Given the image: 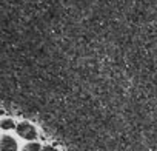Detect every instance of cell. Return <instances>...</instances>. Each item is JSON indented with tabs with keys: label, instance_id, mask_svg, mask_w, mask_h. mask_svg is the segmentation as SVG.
Masks as SVG:
<instances>
[{
	"label": "cell",
	"instance_id": "cell-1",
	"mask_svg": "<svg viewBox=\"0 0 157 151\" xmlns=\"http://www.w3.org/2000/svg\"><path fill=\"white\" fill-rule=\"evenodd\" d=\"M17 133H19L20 137H23V139H26V140H33V139L37 137V131H36V128H34L31 123H26V122L19 123V126H17Z\"/></svg>",
	"mask_w": 157,
	"mask_h": 151
},
{
	"label": "cell",
	"instance_id": "cell-2",
	"mask_svg": "<svg viewBox=\"0 0 157 151\" xmlns=\"http://www.w3.org/2000/svg\"><path fill=\"white\" fill-rule=\"evenodd\" d=\"M0 145H2V151H17V142L11 136H3Z\"/></svg>",
	"mask_w": 157,
	"mask_h": 151
},
{
	"label": "cell",
	"instance_id": "cell-3",
	"mask_svg": "<svg viewBox=\"0 0 157 151\" xmlns=\"http://www.w3.org/2000/svg\"><path fill=\"white\" fill-rule=\"evenodd\" d=\"M2 128H3V130H11V128H14V120H13V119H3V120H2Z\"/></svg>",
	"mask_w": 157,
	"mask_h": 151
},
{
	"label": "cell",
	"instance_id": "cell-4",
	"mask_svg": "<svg viewBox=\"0 0 157 151\" xmlns=\"http://www.w3.org/2000/svg\"><path fill=\"white\" fill-rule=\"evenodd\" d=\"M40 145L39 143H28L25 148H23V151H40Z\"/></svg>",
	"mask_w": 157,
	"mask_h": 151
},
{
	"label": "cell",
	"instance_id": "cell-5",
	"mask_svg": "<svg viewBox=\"0 0 157 151\" xmlns=\"http://www.w3.org/2000/svg\"><path fill=\"white\" fill-rule=\"evenodd\" d=\"M42 151H57V149H56V148H52V146H45Z\"/></svg>",
	"mask_w": 157,
	"mask_h": 151
}]
</instances>
